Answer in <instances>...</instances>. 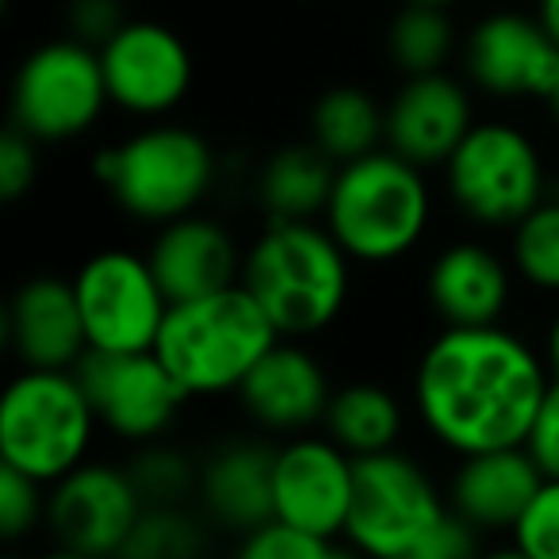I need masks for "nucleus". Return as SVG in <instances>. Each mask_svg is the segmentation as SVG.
I'll use <instances>...</instances> for the list:
<instances>
[{
	"mask_svg": "<svg viewBox=\"0 0 559 559\" xmlns=\"http://www.w3.org/2000/svg\"><path fill=\"white\" fill-rule=\"evenodd\" d=\"M548 383L544 349L506 322L441 326L414 360L411 406L429 441L456 460L525 444Z\"/></svg>",
	"mask_w": 559,
	"mask_h": 559,
	"instance_id": "1",
	"label": "nucleus"
},
{
	"mask_svg": "<svg viewBox=\"0 0 559 559\" xmlns=\"http://www.w3.org/2000/svg\"><path fill=\"white\" fill-rule=\"evenodd\" d=\"M353 261L322 218H264L241 261V284L280 337H319L353 299Z\"/></svg>",
	"mask_w": 559,
	"mask_h": 559,
	"instance_id": "2",
	"label": "nucleus"
},
{
	"mask_svg": "<svg viewBox=\"0 0 559 559\" xmlns=\"http://www.w3.org/2000/svg\"><path fill=\"white\" fill-rule=\"evenodd\" d=\"M433 215L437 188L429 169L380 146L357 162L337 165L322 223L357 269H391L426 246Z\"/></svg>",
	"mask_w": 559,
	"mask_h": 559,
	"instance_id": "3",
	"label": "nucleus"
},
{
	"mask_svg": "<svg viewBox=\"0 0 559 559\" xmlns=\"http://www.w3.org/2000/svg\"><path fill=\"white\" fill-rule=\"evenodd\" d=\"M218 150L203 131L154 119L93 157V177L127 218L162 226L192 215L218 185Z\"/></svg>",
	"mask_w": 559,
	"mask_h": 559,
	"instance_id": "4",
	"label": "nucleus"
},
{
	"mask_svg": "<svg viewBox=\"0 0 559 559\" xmlns=\"http://www.w3.org/2000/svg\"><path fill=\"white\" fill-rule=\"evenodd\" d=\"M280 342L246 284H230L200 299L169 304L154 353L192 399H234L253 365Z\"/></svg>",
	"mask_w": 559,
	"mask_h": 559,
	"instance_id": "5",
	"label": "nucleus"
},
{
	"mask_svg": "<svg viewBox=\"0 0 559 559\" xmlns=\"http://www.w3.org/2000/svg\"><path fill=\"white\" fill-rule=\"evenodd\" d=\"M100 433L73 368H20L0 395V460L47 487L85 464Z\"/></svg>",
	"mask_w": 559,
	"mask_h": 559,
	"instance_id": "6",
	"label": "nucleus"
},
{
	"mask_svg": "<svg viewBox=\"0 0 559 559\" xmlns=\"http://www.w3.org/2000/svg\"><path fill=\"white\" fill-rule=\"evenodd\" d=\"M441 192L472 230L510 234L551 192L548 162L513 119H475L441 165Z\"/></svg>",
	"mask_w": 559,
	"mask_h": 559,
	"instance_id": "7",
	"label": "nucleus"
},
{
	"mask_svg": "<svg viewBox=\"0 0 559 559\" xmlns=\"http://www.w3.org/2000/svg\"><path fill=\"white\" fill-rule=\"evenodd\" d=\"M449 510L444 487L403 444L357 456L345 544L376 559H418Z\"/></svg>",
	"mask_w": 559,
	"mask_h": 559,
	"instance_id": "8",
	"label": "nucleus"
},
{
	"mask_svg": "<svg viewBox=\"0 0 559 559\" xmlns=\"http://www.w3.org/2000/svg\"><path fill=\"white\" fill-rule=\"evenodd\" d=\"M111 108L100 50L73 35L39 43L12 73V123L43 146H66Z\"/></svg>",
	"mask_w": 559,
	"mask_h": 559,
	"instance_id": "9",
	"label": "nucleus"
},
{
	"mask_svg": "<svg viewBox=\"0 0 559 559\" xmlns=\"http://www.w3.org/2000/svg\"><path fill=\"white\" fill-rule=\"evenodd\" d=\"M88 349L142 353L154 349L162 322L169 314V296L157 284L146 249L104 246L93 249L73 272Z\"/></svg>",
	"mask_w": 559,
	"mask_h": 559,
	"instance_id": "10",
	"label": "nucleus"
},
{
	"mask_svg": "<svg viewBox=\"0 0 559 559\" xmlns=\"http://www.w3.org/2000/svg\"><path fill=\"white\" fill-rule=\"evenodd\" d=\"M142 510H146V498L131 467L88 456L85 464L47 487L43 533L62 556L73 559L123 556Z\"/></svg>",
	"mask_w": 559,
	"mask_h": 559,
	"instance_id": "11",
	"label": "nucleus"
},
{
	"mask_svg": "<svg viewBox=\"0 0 559 559\" xmlns=\"http://www.w3.org/2000/svg\"><path fill=\"white\" fill-rule=\"evenodd\" d=\"M73 372L85 383L104 433L131 444V449L150 441H165V433L177 426L185 406L192 403L154 349H88Z\"/></svg>",
	"mask_w": 559,
	"mask_h": 559,
	"instance_id": "12",
	"label": "nucleus"
},
{
	"mask_svg": "<svg viewBox=\"0 0 559 559\" xmlns=\"http://www.w3.org/2000/svg\"><path fill=\"white\" fill-rule=\"evenodd\" d=\"M111 108L142 123L169 119L192 96L195 58L188 39L162 20L131 16L100 47Z\"/></svg>",
	"mask_w": 559,
	"mask_h": 559,
	"instance_id": "13",
	"label": "nucleus"
},
{
	"mask_svg": "<svg viewBox=\"0 0 559 559\" xmlns=\"http://www.w3.org/2000/svg\"><path fill=\"white\" fill-rule=\"evenodd\" d=\"M460 70L490 100H536L559 81V43L536 12L498 9L479 16L460 43Z\"/></svg>",
	"mask_w": 559,
	"mask_h": 559,
	"instance_id": "14",
	"label": "nucleus"
},
{
	"mask_svg": "<svg viewBox=\"0 0 559 559\" xmlns=\"http://www.w3.org/2000/svg\"><path fill=\"white\" fill-rule=\"evenodd\" d=\"M357 456L345 452L330 433H292L276 444L272 464V502L276 518L307 533L345 540V518L353 502Z\"/></svg>",
	"mask_w": 559,
	"mask_h": 559,
	"instance_id": "15",
	"label": "nucleus"
},
{
	"mask_svg": "<svg viewBox=\"0 0 559 559\" xmlns=\"http://www.w3.org/2000/svg\"><path fill=\"white\" fill-rule=\"evenodd\" d=\"M518 284L510 253L483 238V230L437 246L421 272V296L441 326L506 322Z\"/></svg>",
	"mask_w": 559,
	"mask_h": 559,
	"instance_id": "16",
	"label": "nucleus"
},
{
	"mask_svg": "<svg viewBox=\"0 0 559 559\" xmlns=\"http://www.w3.org/2000/svg\"><path fill=\"white\" fill-rule=\"evenodd\" d=\"M334 388L337 383L330 380V368L322 365L319 353L307 349L299 337H280L241 380L234 403L253 429L292 437L322 429Z\"/></svg>",
	"mask_w": 559,
	"mask_h": 559,
	"instance_id": "17",
	"label": "nucleus"
},
{
	"mask_svg": "<svg viewBox=\"0 0 559 559\" xmlns=\"http://www.w3.org/2000/svg\"><path fill=\"white\" fill-rule=\"evenodd\" d=\"M383 111H388L383 146L429 173H441V165L479 119L475 116V88L467 85L464 73L456 78L449 70L399 78Z\"/></svg>",
	"mask_w": 559,
	"mask_h": 559,
	"instance_id": "18",
	"label": "nucleus"
},
{
	"mask_svg": "<svg viewBox=\"0 0 559 559\" xmlns=\"http://www.w3.org/2000/svg\"><path fill=\"white\" fill-rule=\"evenodd\" d=\"M146 257L169 304H180V299H200L230 288V284H241L246 249L238 246L226 223L192 211V215L154 226L146 241Z\"/></svg>",
	"mask_w": 559,
	"mask_h": 559,
	"instance_id": "19",
	"label": "nucleus"
},
{
	"mask_svg": "<svg viewBox=\"0 0 559 559\" xmlns=\"http://www.w3.org/2000/svg\"><path fill=\"white\" fill-rule=\"evenodd\" d=\"M4 337L20 368H78L88 353L73 276L35 272L12 292L4 311Z\"/></svg>",
	"mask_w": 559,
	"mask_h": 559,
	"instance_id": "20",
	"label": "nucleus"
},
{
	"mask_svg": "<svg viewBox=\"0 0 559 559\" xmlns=\"http://www.w3.org/2000/svg\"><path fill=\"white\" fill-rule=\"evenodd\" d=\"M544 483L540 464L525 444L456 456L444 483L449 506L483 536H510L525 506Z\"/></svg>",
	"mask_w": 559,
	"mask_h": 559,
	"instance_id": "21",
	"label": "nucleus"
},
{
	"mask_svg": "<svg viewBox=\"0 0 559 559\" xmlns=\"http://www.w3.org/2000/svg\"><path fill=\"white\" fill-rule=\"evenodd\" d=\"M272 464H276V444L269 441L234 437L218 444L200 464V487H195V502L207 525L230 536H246L276 518Z\"/></svg>",
	"mask_w": 559,
	"mask_h": 559,
	"instance_id": "22",
	"label": "nucleus"
},
{
	"mask_svg": "<svg viewBox=\"0 0 559 559\" xmlns=\"http://www.w3.org/2000/svg\"><path fill=\"white\" fill-rule=\"evenodd\" d=\"M337 162H330L311 139L272 150L253 180L264 218H322L334 192Z\"/></svg>",
	"mask_w": 559,
	"mask_h": 559,
	"instance_id": "23",
	"label": "nucleus"
},
{
	"mask_svg": "<svg viewBox=\"0 0 559 559\" xmlns=\"http://www.w3.org/2000/svg\"><path fill=\"white\" fill-rule=\"evenodd\" d=\"M411 411L414 406L399 399L388 383L349 380L337 383L330 395L322 433H330L353 456H372V452H388L403 444Z\"/></svg>",
	"mask_w": 559,
	"mask_h": 559,
	"instance_id": "24",
	"label": "nucleus"
},
{
	"mask_svg": "<svg viewBox=\"0 0 559 559\" xmlns=\"http://www.w3.org/2000/svg\"><path fill=\"white\" fill-rule=\"evenodd\" d=\"M383 134H388V111L365 85L322 88L307 111V139L337 165L380 150Z\"/></svg>",
	"mask_w": 559,
	"mask_h": 559,
	"instance_id": "25",
	"label": "nucleus"
},
{
	"mask_svg": "<svg viewBox=\"0 0 559 559\" xmlns=\"http://www.w3.org/2000/svg\"><path fill=\"white\" fill-rule=\"evenodd\" d=\"M460 35L449 9L426 4V0H403V9L388 20L383 32V55L399 78L414 73L449 70L452 58H460Z\"/></svg>",
	"mask_w": 559,
	"mask_h": 559,
	"instance_id": "26",
	"label": "nucleus"
},
{
	"mask_svg": "<svg viewBox=\"0 0 559 559\" xmlns=\"http://www.w3.org/2000/svg\"><path fill=\"white\" fill-rule=\"evenodd\" d=\"M506 253L521 288L536 296H559V192H548L510 234Z\"/></svg>",
	"mask_w": 559,
	"mask_h": 559,
	"instance_id": "27",
	"label": "nucleus"
},
{
	"mask_svg": "<svg viewBox=\"0 0 559 559\" xmlns=\"http://www.w3.org/2000/svg\"><path fill=\"white\" fill-rule=\"evenodd\" d=\"M203 521L185 506H146L123 559H188L203 551Z\"/></svg>",
	"mask_w": 559,
	"mask_h": 559,
	"instance_id": "28",
	"label": "nucleus"
},
{
	"mask_svg": "<svg viewBox=\"0 0 559 559\" xmlns=\"http://www.w3.org/2000/svg\"><path fill=\"white\" fill-rule=\"evenodd\" d=\"M146 506H185L200 487V464L165 441L139 444L127 460Z\"/></svg>",
	"mask_w": 559,
	"mask_h": 559,
	"instance_id": "29",
	"label": "nucleus"
},
{
	"mask_svg": "<svg viewBox=\"0 0 559 559\" xmlns=\"http://www.w3.org/2000/svg\"><path fill=\"white\" fill-rule=\"evenodd\" d=\"M353 551L349 544L330 540V536L307 533V528L292 525L284 518H269L257 525L253 533L238 536V556L246 559H330Z\"/></svg>",
	"mask_w": 559,
	"mask_h": 559,
	"instance_id": "30",
	"label": "nucleus"
},
{
	"mask_svg": "<svg viewBox=\"0 0 559 559\" xmlns=\"http://www.w3.org/2000/svg\"><path fill=\"white\" fill-rule=\"evenodd\" d=\"M47 521V483L0 460V540L20 544Z\"/></svg>",
	"mask_w": 559,
	"mask_h": 559,
	"instance_id": "31",
	"label": "nucleus"
},
{
	"mask_svg": "<svg viewBox=\"0 0 559 559\" xmlns=\"http://www.w3.org/2000/svg\"><path fill=\"white\" fill-rule=\"evenodd\" d=\"M510 556L559 559V475H544L533 502L510 528Z\"/></svg>",
	"mask_w": 559,
	"mask_h": 559,
	"instance_id": "32",
	"label": "nucleus"
},
{
	"mask_svg": "<svg viewBox=\"0 0 559 559\" xmlns=\"http://www.w3.org/2000/svg\"><path fill=\"white\" fill-rule=\"evenodd\" d=\"M39 150L27 131L9 123V131L0 134V200L20 203L35 185H39Z\"/></svg>",
	"mask_w": 559,
	"mask_h": 559,
	"instance_id": "33",
	"label": "nucleus"
},
{
	"mask_svg": "<svg viewBox=\"0 0 559 559\" xmlns=\"http://www.w3.org/2000/svg\"><path fill=\"white\" fill-rule=\"evenodd\" d=\"M131 20L127 0H70L66 4V35L100 50L119 27Z\"/></svg>",
	"mask_w": 559,
	"mask_h": 559,
	"instance_id": "34",
	"label": "nucleus"
},
{
	"mask_svg": "<svg viewBox=\"0 0 559 559\" xmlns=\"http://www.w3.org/2000/svg\"><path fill=\"white\" fill-rule=\"evenodd\" d=\"M525 449L533 452L544 475H559V376H551L548 391H544V403L533 418Z\"/></svg>",
	"mask_w": 559,
	"mask_h": 559,
	"instance_id": "35",
	"label": "nucleus"
},
{
	"mask_svg": "<svg viewBox=\"0 0 559 559\" xmlns=\"http://www.w3.org/2000/svg\"><path fill=\"white\" fill-rule=\"evenodd\" d=\"M483 540H487V536H483L479 528L467 525L456 510H449V518H444L441 525L433 528V536L421 544L418 559H464V556L483 551Z\"/></svg>",
	"mask_w": 559,
	"mask_h": 559,
	"instance_id": "36",
	"label": "nucleus"
},
{
	"mask_svg": "<svg viewBox=\"0 0 559 559\" xmlns=\"http://www.w3.org/2000/svg\"><path fill=\"white\" fill-rule=\"evenodd\" d=\"M544 360H548V368H551V376H559V307L551 311V319H548V330H544Z\"/></svg>",
	"mask_w": 559,
	"mask_h": 559,
	"instance_id": "37",
	"label": "nucleus"
},
{
	"mask_svg": "<svg viewBox=\"0 0 559 559\" xmlns=\"http://www.w3.org/2000/svg\"><path fill=\"white\" fill-rule=\"evenodd\" d=\"M533 12L540 16V24L548 27V35L559 43V0H536Z\"/></svg>",
	"mask_w": 559,
	"mask_h": 559,
	"instance_id": "38",
	"label": "nucleus"
},
{
	"mask_svg": "<svg viewBox=\"0 0 559 559\" xmlns=\"http://www.w3.org/2000/svg\"><path fill=\"white\" fill-rule=\"evenodd\" d=\"M544 108H548V116H551V123L559 127V81L551 85V93L544 96Z\"/></svg>",
	"mask_w": 559,
	"mask_h": 559,
	"instance_id": "39",
	"label": "nucleus"
},
{
	"mask_svg": "<svg viewBox=\"0 0 559 559\" xmlns=\"http://www.w3.org/2000/svg\"><path fill=\"white\" fill-rule=\"evenodd\" d=\"M426 4H441V9H456V4H464V0H426Z\"/></svg>",
	"mask_w": 559,
	"mask_h": 559,
	"instance_id": "40",
	"label": "nucleus"
}]
</instances>
